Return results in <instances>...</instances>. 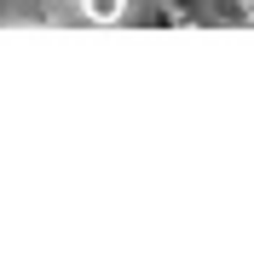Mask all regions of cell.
I'll return each mask as SVG.
<instances>
[{"label":"cell","instance_id":"2","mask_svg":"<svg viewBox=\"0 0 254 254\" xmlns=\"http://www.w3.org/2000/svg\"><path fill=\"white\" fill-rule=\"evenodd\" d=\"M81 17L87 23H116V17H127V0H81Z\"/></svg>","mask_w":254,"mask_h":254},{"label":"cell","instance_id":"1","mask_svg":"<svg viewBox=\"0 0 254 254\" xmlns=\"http://www.w3.org/2000/svg\"><path fill=\"white\" fill-rule=\"evenodd\" d=\"M174 17L208 23V29H243V23H254V0H179Z\"/></svg>","mask_w":254,"mask_h":254}]
</instances>
